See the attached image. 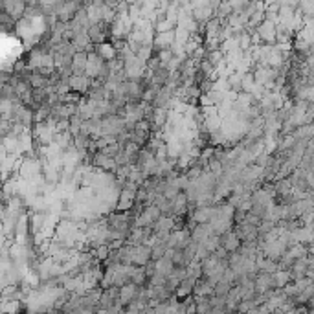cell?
<instances>
[{
	"label": "cell",
	"mask_w": 314,
	"mask_h": 314,
	"mask_svg": "<svg viewBox=\"0 0 314 314\" xmlns=\"http://www.w3.org/2000/svg\"><path fill=\"white\" fill-rule=\"evenodd\" d=\"M92 164L96 166V168L103 169V171H116V162H114V158H109V156H105L103 153H96L94 156H92Z\"/></svg>",
	"instance_id": "30bf717a"
},
{
	"label": "cell",
	"mask_w": 314,
	"mask_h": 314,
	"mask_svg": "<svg viewBox=\"0 0 314 314\" xmlns=\"http://www.w3.org/2000/svg\"><path fill=\"white\" fill-rule=\"evenodd\" d=\"M195 281L197 279L193 278H186L180 281V285L176 286V290H174V298L180 301L184 300V298H188V296H191V292H193V286H195Z\"/></svg>",
	"instance_id": "ba28073f"
},
{
	"label": "cell",
	"mask_w": 314,
	"mask_h": 314,
	"mask_svg": "<svg viewBox=\"0 0 314 314\" xmlns=\"http://www.w3.org/2000/svg\"><path fill=\"white\" fill-rule=\"evenodd\" d=\"M166 252H168V244L162 243V241H156V243L151 246V261H158L166 256Z\"/></svg>",
	"instance_id": "5bb4252c"
},
{
	"label": "cell",
	"mask_w": 314,
	"mask_h": 314,
	"mask_svg": "<svg viewBox=\"0 0 314 314\" xmlns=\"http://www.w3.org/2000/svg\"><path fill=\"white\" fill-rule=\"evenodd\" d=\"M276 24L270 21H263L257 26V37L265 42H276Z\"/></svg>",
	"instance_id": "277c9868"
},
{
	"label": "cell",
	"mask_w": 314,
	"mask_h": 314,
	"mask_svg": "<svg viewBox=\"0 0 314 314\" xmlns=\"http://www.w3.org/2000/svg\"><path fill=\"white\" fill-rule=\"evenodd\" d=\"M131 283H134L136 286H145L147 285V276L143 272V266H133V272H131Z\"/></svg>",
	"instance_id": "4fadbf2b"
},
{
	"label": "cell",
	"mask_w": 314,
	"mask_h": 314,
	"mask_svg": "<svg viewBox=\"0 0 314 314\" xmlns=\"http://www.w3.org/2000/svg\"><path fill=\"white\" fill-rule=\"evenodd\" d=\"M213 235V228L209 226V224H197L195 228L191 230V233H189V237H191V241L197 244H202L206 243L209 237Z\"/></svg>",
	"instance_id": "7a4b0ae2"
},
{
	"label": "cell",
	"mask_w": 314,
	"mask_h": 314,
	"mask_svg": "<svg viewBox=\"0 0 314 314\" xmlns=\"http://www.w3.org/2000/svg\"><path fill=\"white\" fill-rule=\"evenodd\" d=\"M31 224H33V230L39 231L41 230V226L44 224V215H42V213H35L33 219H31Z\"/></svg>",
	"instance_id": "ac0fdd59"
},
{
	"label": "cell",
	"mask_w": 314,
	"mask_h": 314,
	"mask_svg": "<svg viewBox=\"0 0 314 314\" xmlns=\"http://www.w3.org/2000/svg\"><path fill=\"white\" fill-rule=\"evenodd\" d=\"M191 296H193L195 300H197V298H211V296H213V286L209 285V283L204 278L197 279Z\"/></svg>",
	"instance_id": "52a82bcc"
},
{
	"label": "cell",
	"mask_w": 314,
	"mask_h": 314,
	"mask_svg": "<svg viewBox=\"0 0 314 314\" xmlns=\"http://www.w3.org/2000/svg\"><path fill=\"white\" fill-rule=\"evenodd\" d=\"M119 151H121V145H119V143H111V145L103 147L99 153H103L105 156H109V158H116L119 154Z\"/></svg>",
	"instance_id": "e0dca14e"
},
{
	"label": "cell",
	"mask_w": 314,
	"mask_h": 314,
	"mask_svg": "<svg viewBox=\"0 0 314 314\" xmlns=\"http://www.w3.org/2000/svg\"><path fill=\"white\" fill-rule=\"evenodd\" d=\"M219 246L223 250H226V254H231V252H237V248L241 246V241L233 231H226L223 235H219Z\"/></svg>",
	"instance_id": "3957f363"
},
{
	"label": "cell",
	"mask_w": 314,
	"mask_h": 314,
	"mask_svg": "<svg viewBox=\"0 0 314 314\" xmlns=\"http://www.w3.org/2000/svg\"><path fill=\"white\" fill-rule=\"evenodd\" d=\"M86 57H88V54H85V52H76V54H74V57H72V66H70L74 76H83L85 74Z\"/></svg>",
	"instance_id": "9c48e42d"
},
{
	"label": "cell",
	"mask_w": 314,
	"mask_h": 314,
	"mask_svg": "<svg viewBox=\"0 0 314 314\" xmlns=\"http://www.w3.org/2000/svg\"><path fill=\"white\" fill-rule=\"evenodd\" d=\"M174 230V219L173 217H160L156 223L153 224V231H173Z\"/></svg>",
	"instance_id": "7c38bea8"
},
{
	"label": "cell",
	"mask_w": 314,
	"mask_h": 314,
	"mask_svg": "<svg viewBox=\"0 0 314 314\" xmlns=\"http://www.w3.org/2000/svg\"><path fill=\"white\" fill-rule=\"evenodd\" d=\"M138 290L140 286H136L134 283H127L119 288V303H121V307H125L129 305L133 300H136V296H138Z\"/></svg>",
	"instance_id": "8992f818"
},
{
	"label": "cell",
	"mask_w": 314,
	"mask_h": 314,
	"mask_svg": "<svg viewBox=\"0 0 314 314\" xmlns=\"http://www.w3.org/2000/svg\"><path fill=\"white\" fill-rule=\"evenodd\" d=\"M272 281H274V288H276V290H281V288H285L292 279H290L288 270H276V272L272 274Z\"/></svg>",
	"instance_id": "8fae6325"
},
{
	"label": "cell",
	"mask_w": 314,
	"mask_h": 314,
	"mask_svg": "<svg viewBox=\"0 0 314 314\" xmlns=\"http://www.w3.org/2000/svg\"><path fill=\"white\" fill-rule=\"evenodd\" d=\"M68 88L81 96V94L88 92V88H90V79L86 76H72L68 79Z\"/></svg>",
	"instance_id": "5b68a950"
},
{
	"label": "cell",
	"mask_w": 314,
	"mask_h": 314,
	"mask_svg": "<svg viewBox=\"0 0 314 314\" xmlns=\"http://www.w3.org/2000/svg\"><path fill=\"white\" fill-rule=\"evenodd\" d=\"M231 285H228V283H224V281H219L215 286H213V296H217V298H226V294L230 292Z\"/></svg>",
	"instance_id": "2e32d148"
},
{
	"label": "cell",
	"mask_w": 314,
	"mask_h": 314,
	"mask_svg": "<svg viewBox=\"0 0 314 314\" xmlns=\"http://www.w3.org/2000/svg\"><path fill=\"white\" fill-rule=\"evenodd\" d=\"M103 64H105L103 57L98 56L96 52H92V54H88V57H86V66H85L83 76H86L88 79H98L99 72L103 68Z\"/></svg>",
	"instance_id": "6da1fadb"
},
{
	"label": "cell",
	"mask_w": 314,
	"mask_h": 314,
	"mask_svg": "<svg viewBox=\"0 0 314 314\" xmlns=\"http://www.w3.org/2000/svg\"><path fill=\"white\" fill-rule=\"evenodd\" d=\"M211 305H209V298H197L195 300V314H209Z\"/></svg>",
	"instance_id": "9a60e30c"
}]
</instances>
